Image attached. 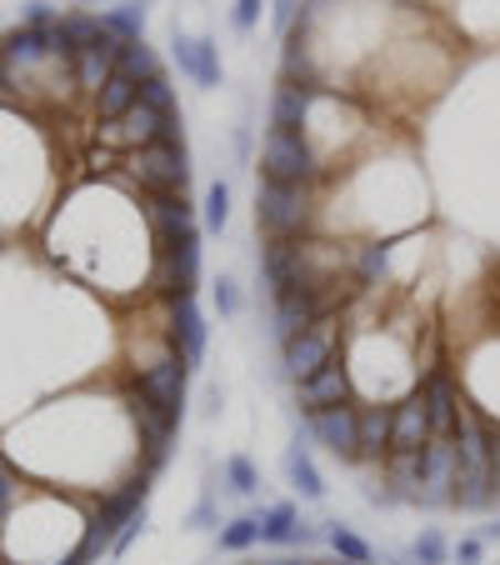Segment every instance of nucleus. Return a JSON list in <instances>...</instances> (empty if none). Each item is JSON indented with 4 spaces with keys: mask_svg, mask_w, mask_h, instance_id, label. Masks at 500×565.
<instances>
[{
    "mask_svg": "<svg viewBox=\"0 0 500 565\" xmlns=\"http://www.w3.org/2000/svg\"><path fill=\"white\" fill-rule=\"evenodd\" d=\"M351 371H345V361L336 355V361H326L310 381H300V385H290L296 391V406H300V416H316V411H330V406H345L351 401Z\"/></svg>",
    "mask_w": 500,
    "mask_h": 565,
    "instance_id": "4468645a",
    "label": "nucleus"
},
{
    "mask_svg": "<svg viewBox=\"0 0 500 565\" xmlns=\"http://www.w3.org/2000/svg\"><path fill=\"white\" fill-rule=\"evenodd\" d=\"M320 541V531L310 521H300V511L290 501H276L260 511V545H310Z\"/></svg>",
    "mask_w": 500,
    "mask_h": 565,
    "instance_id": "aec40b11",
    "label": "nucleus"
},
{
    "mask_svg": "<svg viewBox=\"0 0 500 565\" xmlns=\"http://www.w3.org/2000/svg\"><path fill=\"white\" fill-rule=\"evenodd\" d=\"M260 6H266V0H235V11H231L235 31H256V25H260Z\"/></svg>",
    "mask_w": 500,
    "mask_h": 565,
    "instance_id": "4c0bfd02",
    "label": "nucleus"
},
{
    "mask_svg": "<svg viewBox=\"0 0 500 565\" xmlns=\"http://www.w3.org/2000/svg\"><path fill=\"white\" fill-rule=\"evenodd\" d=\"M166 341H171V351L181 355L191 371L205 361V345H211V326H205V316H201V306H195V296L166 300Z\"/></svg>",
    "mask_w": 500,
    "mask_h": 565,
    "instance_id": "9d476101",
    "label": "nucleus"
},
{
    "mask_svg": "<svg viewBox=\"0 0 500 565\" xmlns=\"http://www.w3.org/2000/svg\"><path fill=\"white\" fill-rule=\"evenodd\" d=\"M326 310H336L326 296H316V290L296 286V290H280V296H270V335H276V345L296 341L300 331H310Z\"/></svg>",
    "mask_w": 500,
    "mask_h": 565,
    "instance_id": "f8f14e48",
    "label": "nucleus"
},
{
    "mask_svg": "<svg viewBox=\"0 0 500 565\" xmlns=\"http://www.w3.org/2000/svg\"><path fill=\"white\" fill-rule=\"evenodd\" d=\"M0 565H11V561H0Z\"/></svg>",
    "mask_w": 500,
    "mask_h": 565,
    "instance_id": "a18cd8bd",
    "label": "nucleus"
},
{
    "mask_svg": "<svg viewBox=\"0 0 500 565\" xmlns=\"http://www.w3.org/2000/svg\"><path fill=\"white\" fill-rule=\"evenodd\" d=\"M375 555H381V565H415L411 551H405V555H401V551H375Z\"/></svg>",
    "mask_w": 500,
    "mask_h": 565,
    "instance_id": "c03bdc74",
    "label": "nucleus"
},
{
    "mask_svg": "<svg viewBox=\"0 0 500 565\" xmlns=\"http://www.w3.org/2000/svg\"><path fill=\"white\" fill-rule=\"evenodd\" d=\"M120 45L126 41H116V35H100L96 45H91V51H81L71 61V71H75V90H81V96L86 100H96L100 96V86H106L110 75H116V65H120Z\"/></svg>",
    "mask_w": 500,
    "mask_h": 565,
    "instance_id": "f3484780",
    "label": "nucleus"
},
{
    "mask_svg": "<svg viewBox=\"0 0 500 565\" xmlns=\"http://www.w3.org/2000/svg\"><path fill=\"white\" fill-rule=\"evenodd\" d=\"M185 391H191V365L175 351L166 361H156L150 371L130 375V401H140V406L160 411V416H171V420H185Z\"/></svg>",
    "mask_w": 500,
    "mask_h": 565,
    "instance_id": "39448f33",
    "label": "nucleus"
},
{
    "mask_svg": "<svg viewBox=\"0 0 500 565\" xmlns=\"http://www.w3.org/2000/svg\"><path fill=\"white\" fill-rule=\"evenodd\" d=\"M106 35V25H100V15L91 11H61L51 25V45L65 55V61H75L81 51H91V45Z\"/></svg>",
    "mask_w": 500,
    "mask_h": 565,
    "instance_id": "4be33fe9",
    "label": "nucleus"
},
{
    "mask_svg": "<svg viewBox=\"0 0 500 565\" xmlns=\"http://www.w3.org/2000/svg\"><path fill=\"white\" fill-rule=\"evenodd\" d=\"M211 300H215V310H221V320H235L241 316V286H235V276H215L211 280Z\"/></svg>",
    "mask_w": 500,
    "mask_h": 565,
    "instance_id": "473e14b6",
    "label": "nucleus"
},
{
    "mask_svg": "<svg viewBox=\"0 0 500 565\" xmlns=\"http://www.w3.org/2000/svg\"><path fill=\"white\" fill-rule=\"evenodd\" d=\"M391 256H395V246H385V241H365V246H355V260H351L355 290L385 286V280H391Z\"/></svg>",
    "mask_w": 500,
    "mask_h": 565,
    "instance_id": "b1692460",
    "label": "nucleus"
},
{
    "mask_svg": "<svg viewBox=\"0 0 500 565\" xmlns=\"http://www.w3.org/2000/svg\"><path fill=\"white\" fill-rule=\"evenodd\" d=\"M231 146H235V160L251 166V156H256V130H251V120H241V126L231 130Z\"/></svg>",
    "mask_w": 500,
    "mask_h": 565,
    "instance_id": "58836bf2",
    "label": "nucleus"
},
{
    "mask_svg": "<svg viewBox=\"0 0 500 565\" xmlns=\"http://www.w3.org/2000/svg\"><path fill=\"white\" fill-rule=\"evenodd\" d=\"M320 90L326 86H296V81H280V86L270 90V130H306Z\"/></svg>",
    "mask_w": 500,
    "mask_h": 565,
    "instance_id": "6ab92c4d",
    "label": "nucleus"
},
{
    "mask_svg": "<svg viewBox=\"0 0 500 565\" xmlns=\"http://www.w3.org/2000/svg\"><path fill=\"white\" fill-rule=\"evenodd\" d=\"M341 326H345L341 310H326L310 331H300L296 341L280 345V381L300 385V381H310L326 361H336V355H341Z\"/></svg>",
    "mask_w": 500,
    "mask_h": 565,
    "instance_id": "20e7f679",
    "label": "nucleus"
},
{
    "mask_svg": "<svg viewBox=\"0 0 500 565\" xmlns=\"http://www.w3.org/2000/svg\"><path fill=\"white\" fill-rule=\"evenodd\" d=\"M411 561H415V565H450V541H446V531L426 525V531L411 541Z\"/></svg>",
    "mask_w": 500,
    "mask_h": 565,
    "instance_id": "2f4dec72",
    "label": "nucleus"
},
{
    "mask_svg": "<svg viewBox=\"0 0 500 565\" xmlns=\"http://www.w3.org/2000/svg\"><path fill=\"white\" fill-rule=\"evenodd\" d=\"M306 436L316 440L326 456H336L341 466H361V436H355V401L345 406H330L306 416Z\"/></svg>",
    "mask_w": 500,
    "mask_h": 565,
    "instance_id": "1a4fd4ad",
    "label": "nucleus"
},
{
    "mask_svg": "<svg viewBox=\"0 0 500 565\" xmlns=\"http://www.w3.org/2000/svg\"><path fill=\"white\" fill-rule=\"evenodd\" d=\"M476 535H480V541H486V545H500V515H490V521L480 525Z\"/></svg>",
    "mask_w": 500,
    "mask_h": 565,
    "instance_id": "37998d69",
    "label": "nucleus"
},
{
    "mask_svg": "<svg viewBox=\"0 0 500 565\" xmlns=\"http://www.w3.org/2000/svg\"><path fill=\"white\" fill-rule=\"evenodd\" d=\"M296 11H300V0H270V25H276L280 35H290V25H296Z\"/></svg>",
    "mask_w": 500,
    "mask_h": 565,
    "instance_id": "ea45409f",
    "label": "nucleus"
},
{
    "mask_svg": "<svg viewBox=\"0 0 500 565\" xmlns=\"http://www.w3.org/2000/svg\"><path fill=\"white\" fill-rule=\"evenodd\" d=\"M320 221V195L316 185H290V181H256V231L266 241H300Z\"/></svg>",
    "mask_w": 500,
    "mask_h": 565,
    "instance_id": "f257e3e1",
    "label": "nucleus"
},
{
    "mask_svg": "<svg viewBox=\"0 0 500 565\" xmlns=\"http://www.w3.org/2000/svg\"><path fill=\"white\" fill-rule=\"evenodd\" d=\"M116 71H126L130 81H140V86H146V81H156V75H166V71H160V55L150 51L146 41H126V45H120V65H116Z\"/></svg>",
    "mask_w": 500,
    "mask_h": 565,
    "instance_id": "cd10ccee",
    "label": "nucleus"
},
{
    "mask_svg": "<svg viewBox=\"0 0 500 565\" xmlns=\"http://www.w3.org/2000/svg\"><path fill=\"white\" fill-rule=\"evenodd\" d=\"M320 541H326L330 551L341 555L345 565H371V561H375V545L365 541V535H355V531H351V525H345V521H330L326 531H320Z\"/></svg>",
    "mask_w": 500,
    "mask_h": 565,
    "instance_id": "a878e982",
    "label": "nucleus"
},
{
    "mask_svg": "<svg viewBox=\"0 0 500 565\" xmlns=\"http://www.w3.org/2000/svg\"><path fill=\"white\" fill-rule=\"evenodd\" d=\"M201 225H205L211 235H221L225 225H231V181H211V185H205Z\"/></svg>",
    "mask_w": 500,
    "mask_h": 565,
    "instance_id": "c756f323",
    "label": "nucleus"
},
{
    "mask_svg": "<svg viewBox=\"0 0 500 565\" xmlns=\"http://www.w3.org/2000/svg\"><path fill=\"white\" fill-rule=\"evenodd\" d=\"M0 110H15V96H11V71H6V55H0Z\"/></svg>",
    "mask_w": 500,
    "mask_h": 565,
    "instance_id": "79ce46f5",
    "label": "nucleus"
},
{
    "mask_svg": "<svg viewBox=\"0 0 500 565\" xmlns=\"http://www.w3.org/2000/svg\"><path fill=\"white\" fill-rule=\"evenodd\" d=\"M215 541H221V551H231V555L260 545V515H235V521H225L221 531H215Z\"/></svg>",
    "mask_w": 500,
    "mask_h": 565,
    "instance_id": "c85d7f7f",
    "label": "nucleus"
},
{
    "mask_svg": "<svg viewBox=\"0 0 500 565\" xmlns=\"http://www.w3.org/2000/svg\"><path fill=\"white\" fill-rule=\"evenodd\" d=\"M120 185H136L140 195H185L191 185V146L181 140H156L126 156V171H110Z\"/></svg>",
    "mask_w": 500,
    "mask_h": 565,
    "instance_id": "f03ea898",
    "label": "nucleus"
},
{
    "mask_svg": "<svg viewBox=\"0 0 500 565\" xmlns=\"http://www.w3.org/2000/svg\"><path fill=\"white\" fill-rule=\"evenodd\" d=\"M171 55H175V65H181L185 81H195L201 90H215L225 81V65H221V45H215V35L171 31Z\"/></svg>",
    "mask_w": 500,
    "mask_h": 565,
    "instance_id": "ddd939ff",
    "label": "nucleus"
},
{
    "mask_svg": "<svg viewBox=\"0 0 500 565\" xmlns=\"http://www.w3.org/2000/svg\"><path fill=\"white\" fill-rule=\"evenodd\" d=\"M260 181L320 185L326 181V160L310 146L306 130H266V140H260Z\"/></svg>",
    "mask_w": 500,
    "mask_h": 565,
    "instance_id": "7ed1b4c3",
    "label": "nucleus"
},
{
    "mask_svg": "<svg viewBox=\"0 0 500 565\" xmlns=\"http://www.w3.org/2000/svg\"><path fill=\"white\" fill-rule=\"evenodd\" d=\"M430 440V416H426V395L411 391L395 401V420H391V456H415Z\"/></svg>",
    "mask_w": 500,
    "mask_h": 565,
    "instance_id": "a211bd4d",
    "label": "nucleus"
},
{
    "mask_svg": "<svg viewBox=\"0 0 500 565\" xmlns=\"http://www.w3.org/2000/svg\"><path fill=\"white\" fill-rule=\"evenodd\" d=\"M415 391L426 395V416H430V436H440V440H450L456 436V416H460V385L450 381L446 371H426L421 375V385Z\"/></svg>",
    "mask_w": 500,
    "mask_h": 565,
    "instance_id": "dca6fc26",
    "label": "nucleus"
},
{
    "mask_svg": "<svg viewBox=\"0 0 500 565\" xmlns=\"http://www.w3.org/2000/svg\"><path fill=\"white\" fill-rule=\"evenodd\" d=\"M391 420L395 406L385 401H355V436H361V466L381 470L391 456Z\"/></svg>",
    "mask_w": 500,
    "mask_h": 565,
    "instance_id": "2eb2a0df",
    "label": "nucleus"
},
{
    "mask_svg": "<svg viewBox=\"0 0 500 565\" xmlns=\"http://www.w3.org/2000/svg\"><path fill=\"white\" fill-rule=\"evenodd\" d=\"M140 221H146V235H150V256L156 250H175L191 235H201L185 195H140Z\"/></svg>",
    "mask_w": 500,
    "mask_h": 565,
    "instance_id": "0eeeda50",
    "label": "nucleus"
},
{
    "mask_svg": "<svg viewBox=\"0 0 500 565\" xmlns=\"http://www.w3.org/2000/svg\"><path fill=\"white\" fill-rule=\"evenodd\" d=\"M136 100H140V81H130L126 71H116L106 86H100V96L91 100V116H96V126H110V120H120Z\"/></svg>",
    "mask_w": 500,
    "mask_h": 565,
    "instance_id": "5701e85b",
    "label": "nucleus"
},
{
    "mask_svg": "<svg viewBox=\"0 0 500 565\" xmlns=\"http://www.w3.org/2000/svg\"><path fill=\"white\" fill-rule=\"evenodd\" d=\"M140 100H146L150 110H160V116H171V110H181V106H175V86L166 81V75L146 81V86H140Z\"/></svg>",
    "mask_w": 500,
    "mask_h": 565,
    "instance_id": "72a5a7b5",
    "label": "nucleus"
},
{
    "mask_svg": "<svg viewBox=\"0 0 500 565\" xmlns=\"http://www.w3.org/2000/svg\"><path fill=\"white\" fill-rule=\"evenodd\" d=\"M146 495H150V476H140L136 470L130 480H120V486H110V491H100V501L91 505V515H86V531L106 535V541L116 545V535L126 531L130 515L146 511Z\"/></svg>",
    "mask_w": 500,
    "mask_h": 565,
    "instance_id": "6e6552de",
    "label": "nucleus"
},
{
    "mask_svg": "<svg viewBox=\"0 0 500 565\" xmlns=\"http://www.w3.org/2000/svg\"><path fill=\"white\" fill-rule=\"evenodd\" d=\"M185 525H191V531H215V525H221V511H215V486H205V495L191 505Z\"/></svg>",
    "mask_w": 500,
    "mask_h": 565,
    "instance_id": "f704fd0d",
    "label": "nucleus"
},
{
    "mask_svg": "<svg viewBox=\"0 0 500 565\" xmlns=\"http://www.w3.org/2000/svg\"><path fill=\"white\" fill-rule=\"evenodd\" d=\"M486 551L490 545L480 535H460V541H450V565H486Z\"/></svg>",
    "mask_w": 500,
    "mask_h": 565,
    "instance_id": "e433bc0d",
    "label": "nucleus"
},
{
    "mask_svg": "<svg viewBox=\"0 0 500 565\" xmlns=\"http://www.w3.org/2000/svg\"><path fill=\"white\" fill-rule=\"evenodd\" d=\"M55 15H61V11H55L51 0H21V21H15V25H31V31H51Z\"/></svg>",
    "mask_w": 500,
    "mask_h": 565,
    "instance_id": "c9c22d12",
    "label": "nucleus"
},
{
    "mask_svg": "<svg viewBox=\"0 0 500 565\" xmlns=\"http://www.w3.org/2000/svg\"><path fill=\"white\" fill-rule=\"evenodd\" d=\"M450 491H456V446L430 436L426 450H421V491H415L411 505H421V511H446Z\"/></svg>",
    "mask_w": 500,
    "mask_h": 565,
    "instance_id": "9b49d317",
    "label": "nucleus"
},
{
    "mask_svg": "<svg viewBox=\"0 0 500 565\" xmlns=\"http://www.w3.org/2000/svg\"><path fill=\"white\" fill-rule=\"evenodd\" d=\"M221 476H225V491L231 495H256L260 491V470H256L251 456H225Z\"/></svg>",
    "mask_w": 500,
    "mask_h": 565,
    "instance_id": "7c9ffc66",
    "label": "nucleus"
},
{
    "mask_svg": "<svg viewBox=\"0 0 500 565\" xmlns=\"http://www.w3.org/2000/svg\"><path fill=\"white\" fill-rule=\"evenodd\" d=\"M221 406H225V385H221V381H205V391H201V416L215 420V416H221Z\"/></svg>",
    "mask_w": 500,
    "mask_h": 565,
    "instance_id": "a19ab883",
    "label": "nucleus"
},
{
    "mask_svg": "<svg viewBox=\"0 0 500 565\" xmlns=\"http://www.w3.org/2000/svg\"><path fill=\"white\" fill-rule=\"evenodd\" d=\"M280 470H286L290 491H296L300 501H326V476H320L316 456H310V446H306V430H300V436L286 446V456H280Z\"/></svg>",
    "mask_w": 500,
    "mask_h": 565,
    "instance_id": "412c9836",
    "label": "nucleus"
},
{
    "mask_svg": "<svg viewBox=\"0 0 500 565\" xmlns=\"http://www.w3.org/2000/svg\"><path fill=\"white\" fill-rule=\"evenodd\" d=\"M181 110H171V116H160V110H150L146 100H136V106L126 110L120 120H110V126H96L100 146L106 150H120V156H130V150L140 146H156V140H181Z\"/></svg>",
    "mask_w": 500,
    "mask_h": 565,
    "instance_id": "423d86ee",
    "label": "nucleus"
},
{
    "mask_svg": "<svg viewBox=\"0 0 500 565\" xmlns=\"http://www.w3.org/2000/svg\"><path fill=\"white\" fill-rule=\"evenodd\" d=\"M146 21H150V0H116L110 11H100V25L116 41H146Z\"/></svg>",
    "mask_w": 500,
    "mask_h": 565,
    "instance_id": "393cba45",
    "label": "nucleus"
},
{
    "mask_svg": "<svg viewBox=\"0 0 500 565\" xmlns=\"http://www.w3.org/2000/svg\"><path fill=\"white\" fill-rule=\"evenodd\" d=\"M25 495H35V486L25 480V470L15 466L11 456H0V531H6V521L15 515V505H21Z\"/></svg>",
    "mask_w": 500,
    "mask_h": 565,
    "instance_id": "bb28decb",
    "label": "nucleus"
}]
</instances>
